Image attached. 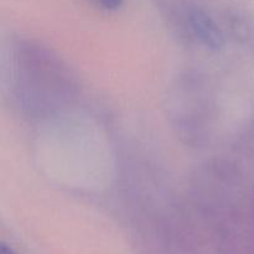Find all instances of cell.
Listing matches in <instances>:
<instances>
[{"mask_svg":"<svg viewBox=\"0 0 254 254\" xmlns=\"http://www.w3.org/2000/svg\"><path fill=\"white\" fill-rule=\"evenodd\" d=\"M1 254H15V253L12 252V251L10 250V248H7L6 246L2 245L1 246Z\"/></svg>","mask_w":254,"mask_h":254,"instance_id":"cell-3","label":"cell"},{"mask_svg":"<svg viewBox=\"0 0 254 254\" xmlns=\"http://www.w3.org/2000/svg\"><path fill=\"white\" fill-rule=\"evenodd\" d=\"M190 21L196 36L205 46L211 50H220L225 45V37L222 31L215 21L201 10L191 12Z\"/></svg>","mask_w":254,"mask_h":254,"instance_id":"cell-1","label":"cell"},{"mask_svg":"<svg viewBox=\"0 0 254 254\" xmlns=\"http://www.w3.org/2000/svg\"><path fill=\"white\" fill-rule=\"evenodd\" d=\"M98 4L101 5L102 7L107 10H117L118 7H121L123 0H97Z\"/></svg>","mask_w":254,"mask_h":254,"instance_id":"cell-2","label":"cell"}]
</instances>
